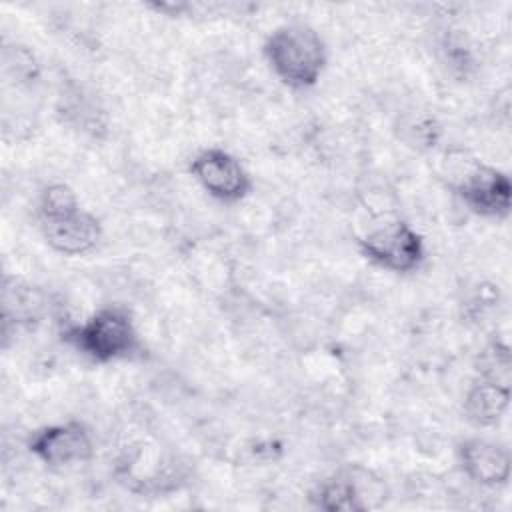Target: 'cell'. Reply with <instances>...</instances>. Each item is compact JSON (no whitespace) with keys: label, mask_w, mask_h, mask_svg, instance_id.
<instances>
[{"label":"cell","mask_w":512,"mask_h":512,"mask_svg":"<svg viewBox=\"0 0 512 512\" xmlns=\"http://www.w3.org/2000/svg\"><path fill=\"white\" fill-rule=\"evenodd\" d=\"M262 50L276 78L290 88L314 86L326 66V48L320 34L302 22L274 28Z\"/></svg>","instance_id":"6da1fadb"},{"label":"cell","mask_w":512,"mask_h":512,"mask_svg":"<svg viewBox=\"0 0 512 512\" xmlns=\"http://www.w3.org/2000/svg\"><path fill=\"white\" fill-rule=\"evenodd\" d=\"M82 356L106 364L120 360L138 350L140 340L128 310L120 306H104L84 322L72 326L64 334Z\"/></svg>","instance_id":"7a4b0ae2"},{"label":"cell","mask_w":512,"mask_h":512,"mask_svg":"<svg viewBox=\"0 0 512 512\" xmlns=\"http://www.w3.org/2000/svg\"><path fill=\"white\" fill-rule=\"evenodd\" d=\"M362 256L378 268L406 274L420 268L426 256L422 236L404 220L378 226L360 238Z\"/></svg>","instance_id":"3957f363"},{"label":"cell","mask_w":512,"mask_h":512,"mask_svg":"<svg viewBox=\"0 0 512 512\" xmlns=\"http://www.w3.org/2000/svg\"><path fill=\"white\" fill-rule=\"evenodd\" d=\"M452 188L460 196L464 206L478 216L504 218L510 212V178L488 164L476 160L464 162V170L454 176Z\"/></svg>","instance_id":"277c9868"},{"label":"cell","mask_w":512,"mask_h":512,"mask_svg":"<svg viewBox=\"0 0 512 512\" xmlns=\"http://www.w3.org/2000/svg\"><path fill=\"white\" fill-rule=\"evenodd\" d=\"M190 172L212 198L222 202H238L252 188L246 168L222 148L200 150L190 162Z\"/></svg>","instance_id":"5b68a950"},{"label":"cell","mask_w":512,"mask_h":512,"mask_svg":"<svg viewBox=\"0 0 512 512\" xmlns=\"http://www.w3.org/2000/svg\"><path fill=\"white\" fill-rule=\"evenodd\" d=\"M28 450L48 466H68L86 462L92 456L94 444L88 428L82 422L70 420L36 430L28 440Z\"/></svg>","instance_id":"8992f818"},{"label":"cell","mask_w":512,"mask_h":512,"mask_svg":"<svg viewBox=\"0 0 512 512\" xmlns=\"http://www.w3.org/2000/svg\"><path fill=\"white\" fill-rule=\"evenodd\" d=\"M40 230L48 246L64 256H82L94 250L102 236L98 218L84 210L56 218H40Z\"/></svg>","instance_id":"52a82bcc"},{"label":"cell","mask_w":512,"mask_h":512,"mask_svg":"<svg viewBox=\"0 0 512 512\" xmlns=\"http://www.w3.org/2000/svg\"><path fill=\"white\" fill-rule=\"evenodd\" d=\"M458 460L464 474L480 486H504L510 478L512 460L508 448L488 438H466L460 442Z\"/></svg>","instance_id":"ba28073f"},{"label":"cell","mask_w":512,"mask_h":512,"mask_svg":"<svg viewBox=\"0 0 512 512\" xmlns=\"http://www.w3.org/2000/svg\"><path fill=\"white\" fill-rule=\"evenodd\" d=\"M510 394L508 384L480 378L464 396V414L476 426H496L508 410Z\"/></svg>","instance_id":"9c48e42d"},{"label":"cell","mask_w":512,"mask_h":512,"mask_svg":"<svg viewBox=\"0 0 512 512\" xmlns=\"http://www.w3.org/2000/svg\"><path fill=\"white\" fill-rule=\"evenodd\" d=\"M312 500L316 502L318 508L334 512V510H342V512H352V510H364L366 504L362 502V496L358 494L354 482L346 480V478H332L326 480L318 486V490L314 492Z\"/></svg>","instance_id":"30bf717a"},{"label":"cell","mask_w":512,"mask_h":512,"mask_svg":"<svg viewBox=\"0 0 512 512\" xmlns=\"http://www.w3.org/2000/svg\"><path fill=\"white\" fill-rule=\"evenodd\" d=\"M480 378L492 380L498 384H508L510 386V370H512V360H510V348L494 340L490 342L482 352H480Z\"/></svg>","instance_id":"8fae6325"},{"label":"cell","mask_w":512,"mask_h":512,"mask_svg":"<svg viewBox=\"0 0 512 512\" xmlns=\"http://www.w3.org/2000/svg\"><path fill=\"white\" fill-rule=\"evenodd\" d=\"M80 210V202L76 192L62 182L50 184L42 190L40 194V218H56V216H64L70 212Z\"/></svg>","instance_id":"7c38bea8"}]
</instances>
